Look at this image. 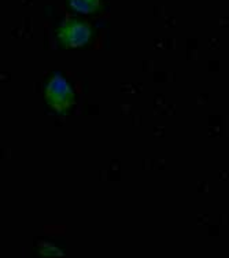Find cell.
<instances>
[{"instance_id":"obj_2","label":"cell","mask_w":229,"mask_h":258,"mask_svg":"<svg viewBox=\"0 0 229 258\" xmlns=\"http://www.w3.org/2000/svg\"><path fill=\"white\" fill-rule=\"evenodd\" d=\"M58 39L65 47H83L91 39V26L79 20H67L58 29Z\"/></svg>"},{"instance_id":"obj_1","label":"cell","mask_w":229,"mask_h":258,"mask_svg":"<svg viewBox=\"0 0 229 258\" xmlns=\"http://www.w3.org/2000/svg\"><path fill=\"white\" fill-rule=\"evenodd\" d=\"M44 98L51 109L58 114H63L74 104V92L71 85L60 75L51 76L45 84Z\"/></svg>"},{"instance_id":"obj_3","label":"cell","mask_w":229,"mask_h":258,"mask_svg":"<svg viewBox=\"0 0 229 258\" xmlns=\"http://www.w3.org/2000/svg\"><path fill=\"white\" fill-rule=\"evenodd\" d=\"M69 6L81 14H92L99 10L100 0H67Z\"/></svg>"}]
</instances>
